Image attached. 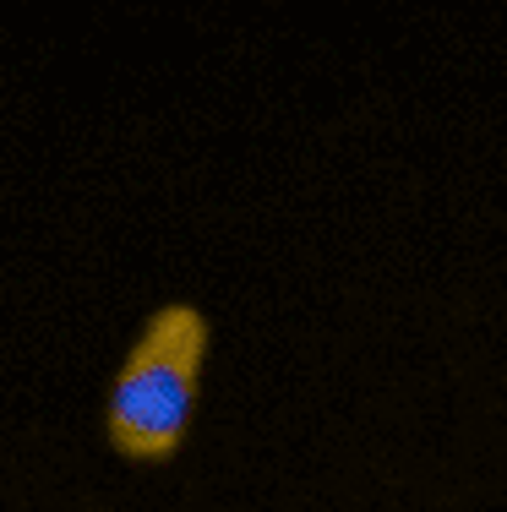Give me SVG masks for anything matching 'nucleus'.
<instances>
[{"mask_svg": "<svg viewBox=\"0 0 507 512\" xmlns=\"http://www.w3.org/2000/svg\"><path fill=\"white\" fill-rule=\"evenodd\" d=\"M213 355V322L191 300L142 316L104 393V442L126 463H169L186 447Z\"/></svg>", "mask_w": 507, "mask_h": 512, "instance_id": "nucleus-1", "label": "nucleus"}]
</instances>
